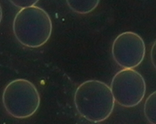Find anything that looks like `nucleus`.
I'll return each mask as SVG.
<instances>
[{
	"mask_svg": "<svg viewBox=\"0 0 156 124\" xmlns=\"http://www.w3.org/2000/svg\"><path fill=\"white\" fill-rule=\"evenodd\" d=\"M74 102L77 111L87 120L99 123L113 112L115 100L110 87L103 82L89 80L78 86Z\"/></svg>",
	"mask_w": 156,
	"mask_h": 124,
	"instance_id": "obj_1",
	"label": "nucleus"
},
{
	"mask_svg": "<svg viewBox=\"0 0 156 124\" xmlns=\"http://www.w3.org/2000/svg\"><path fill=\"white\" fill-rule=\"evenodd\" d=\"M13 29L16 38L21 44L28 48H38L50 38L52 22L45 10L31 6L21 8L16 14Z\"/></svg>",
	"mask_w": 156,
	"mask_h": 124,
	"instance_id": "obj_2",
	"label": "nucleus"
},
{
	"mask_svg": "<svg viewBox=\"0 0 156 124\" xmlns=\"http://www.w3.org/2000/svg\"><path fill=\"white\" fill-rule=\"evenodd\" d=\"M2 103L7 112L13 117L25 119L33 115L40 104L39 93L34 84L27 79H18L5 87Z\"/></svg>",
	"mask_w": 156,
	"mask_h": 124,
	"instance_id": "obj_3",
	"label": "nucleus"
},
{
	"mask_svg": "<svg viewBox=\"0 0 156 124\" xmlns=\"http://www.w3.org/2000/svg\"><path fill=\"white\" fill-rule=\"evenodd\" d=\"M110 89L115 102L125 107L136 106L146 92V83L141 74L133 69H123L115 74Z\"/></svg>",
	"mask_w": 156,
	"mask_h": 124,
	"instance_id": "obj_4",
	"label": "nucleus"
},
{
	"mask_svg": "<svg viewBox=\"0 0 156 124\" xmlns=\"http://www.w3.org/2000/svg\"><path fill=\"white\" fill-rule=\"evenodd\" d=\"M145 44L138 34L130 31L119 35L113 43L112 54L115 62L124 69H133L142 63Z\"/></svg>",
	"mask_w": 156,
	"mask_h": 124,
	"instance_id": "obj_5",
	"label": "nucleus"
},
{
	"mask_svg": "<svg viewBox=\"0 0 156 124\" xmlns=\"http://www.w3.org/2000/svg\"><path fill=\"white\" fill-rule=\"evenodd\" d=\"M100 0H66L70 8L76 13L86 14L93 11Z\"/></svg>",
	"mask_w": 156,
	"mask_h": 124,
	"instance_id": "obj_6",
	"label": "nucleus"
},
{
	"mask_svg": "<svg viewBox=\"0 0 156 124\" xmlns=\"http://www.w3.org/2000/svg\"><path fill=\"white\" fill-rule=\"evenodd\" d=\"M144 112L147 121L151 124H156V91L146 99Z\"/></svg>",
	"mask_w": 156,
	"mask_h": 124,
	"instance_id": "obj_7",
	"label": "nucleus"
},
{
	"mask_svg": "<svg viewBox=\"0 0 156 124\" xmlns=\"http://www.w3.org/2000/svg\"><path fill=\"white\" fill-rule=\"evenodd\" d=\"M9 1L16 7L23 8L34 6L39 0H9Z\"/></svg>",
	"mask_w": 156,
	"mask_h": 124,
	"instance_id": "obj_8",
	"label": "nucleus"
},
{
	"mask_svg": "<svg viewBox=\"0 0 156 124\" xmlns=\"http://www.w3.org/2000/svg\"><path fill=\"white\" fill-rule=\"evenodd\" d=\"M150 56L151 63L156 70V41L154 42L151 47Z\"/></svg>",
	"mask_w": 156,
	"mask_h": 124,
	"instance_id": "obj_9",
	"label": "nucleus"
},
{
	"mask_svg": "<svg viewBox=\"0 0 156 124\" xmlns=\"http://www.w3.org/2000/svg\"><path fill=\"white\" fill-rule=\"evenodd\" d=\"M2 8L1 6L0 5V23L1 22L2 20Z\"/></svg>",
	"mask_w": 156,
	"mask_h": 124,
	"instance_id": "obj_10",
	"label": "nucleus"
}]
</instances>
